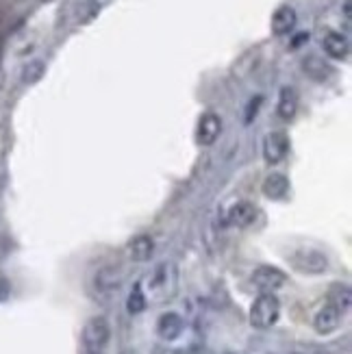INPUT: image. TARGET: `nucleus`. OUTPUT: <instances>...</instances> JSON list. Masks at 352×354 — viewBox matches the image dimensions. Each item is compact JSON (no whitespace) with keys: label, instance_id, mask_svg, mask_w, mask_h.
<instances>
[{"label":"nucleus","instance_id":"nucleus-9","mask_svg":"<svg viewBox=\"0 0 352 354\" xmlns=\"http://www.w3.org/2000/svg\"><path fill=\"white\" fill-rule=\"evenodd\" d=\"M94 283L100 294H111V291H118L122 283H124V270L120 266H106L96 272Z\"/></svg>","mask_w":352,"mask_h":354},{"label":"nucleus","instance_id":"nucleus-19","mask_svg":"<svg viewBox=\"0 0 352 354\" xmlns=\"http://www.w3.org/2000/svg\"><path fill=\"white\" fill-rule=\"evenodd\" d=\"M146 306H148L146 294H144L142 285L137 283V285H133V291L129 294V300H127V309H129V313H131V315H137V313H142V311L146 309Z\"/></svg>","mask_w":352,"mask_h":354},{"label":"nucleus","instance_id":"nucleus-15","mask_svg":"<svg viewBox=\"0 0 352 354\" xmlns=\"http://www.w3.org/2000/svg\"><path fill=\"white\" fill-rule=\"evenodd\" d=\"M298 111V91L294 87H289L285 85L281 89V94H279V104H277V113L281 120L289 122V120H294Z\"/></svg>","mask_w":352,"mask_h":354},{"label":"nucleus","instance_id":"nucleus-14","mask_svg":"<svg viewBox=\"0 0 352 354\" xmlns=\"http://www.w3.org/2000/svg\"><path fill=\"white\" fill-rule=\"evenodd\" d=\"M129 257L135 263H146L155 254V239L150 235H137L129 241Z\"/></svg>","mask_w":352,"mask_h":354},{"label":"nucleus","instance_id":"nucleus-8","mask_svg":"<svg viewBox=\"0 0 352 354\" xmlns=\"http://www.w3.org/2000/svg\"><path fill=\"white\" fill-rule=\"evenodd\" d=\"M342 311L337 309V306H333V304H324L322 309H319L313 317V328L317 335H331L340 328L342 324Z\"/></svg>","mask_w":352,"mask_h":354},{"label":"nucleus","instance_id":"nucleus-20","mask_svg":"<svg viewBox=\"0 0 352 354\" xmlns=\"http://www.w3.org/2000/svg\"><path fill=\"white\" fill-rule=\"evenodd\" d=\"M44 70H46V68H44L41 61H30V64L24 66V70H22V83H26V85L37 83V81L41 79Z\"/></svg>","mask_w":352,"mask_h":354},{"label":"nucleus","instance_id":"nucleus-5","mask_svg":"<svg viewBox=\"0 0 352 354\" xmlns=\"http://www.w3.org/2000/svg\"><path fill=\"white\" fill-rule=\"evenodd\" d=\"M285 281H287L285 272L272 266H259L252 272V283L261 294H274V291H279L285 285Z\"/></svg>","mask_w":352,"mask_h":354},{"label":"nucleus","instance_id":"nucleus-6","mask_svg":"<svg viewBox=\"0 0 352 354\" xmlns=\"http://www.w3.org/2000/svg\"><path fill=\"white\" fill-rule=\"evenodd\" d=\"M289 155V137L283 131L268 133L263 140V159L268 165H279Z\"/></svg>","mask_w":352,"mask_h":354},{"label":"nucleus","instance_id":"nucleus-23","mask_svg":"<svg viewBox=\"0 0 352 354\" xmlns=\"http://www.w3.org/2000/svg\"><path fill=\"white\" fill-rule=\"evenodd\" d=\"M122 354H140V352H137V350H133V348H129V350H124V352H122Z\"/></svg>","mask_w":352,"mask_h":354},{"label":"nucleus","instance_id":"nucleus-16","mask_svg":"<svg viewBox=\"0 0 352 354\" xmlns=\"http://www.w3.org/2000/svg\"><path fill=\"white\" fill-rule=\"evenodd\" d=\"M261 189H263V196L270 200H283L289 194V180L285 174L272 172L270 176H266Z\"/></svg>","mask_w":352,"mask_h":354},{"label":"nucleus","instance_id":"nucleus-2","mask_svg":"<svg viewBox=\"0 0 352 354\" xmlns=\"http://www.w3.org/2000/svg\"><path fill=\"white\" fill-rule=\"evenodd\" d=\"M281 317V302L274 294H261L250 306V324L259 330L272 328Z\"/></svg>","mask_w":352,"mask_h":354},{"label":"nucleus","instance_id":"nucleus-13","mask_svg":"<svg viewBox=\"0 0 352 354\" xmlns=\"http://www.w3.org/2000/svg\"><path fill=\"white\" fill-rule=\"evenodd\" d=\"M296 22H298V15H296V9L289 7V5H283L274 11L272 15V33L274 35H289L292 30L296 28Z\"/></svg>","mask_w":352,"mask_h":354},{"label":"nucleus","instance_id":"nucleus-4","mask_svg":"<svg viewBox=\"0 0 352 354\" xmlns=\"http://www.w3.org/2000/svg\"><path fill=\"white\" fill-rule=\"evenodd\" d=\"M111 339V326L106 317H91L83 328V346L89 354H100Z\"/></svg>","mask_w":352,"mask_h":354},{"label":"nucleus","instance_id":"nucleus-10","mask_svg":"<svg viewBox=\"0 0 352 354\" xmlns=\"http://www.w3.org/2000/svg\"><path fill=\"white\" fill-rule=\"evenodd\" d=\"M254 220H257V209L254 205L246 203V200H239L226 213V224L235 228H248L254 224Z\"/></svg>","mask_w":352,"mask_h":354},{"label":"nucleus","instance_id":"nucleus-7","mask_svg":"<svg viewBox=\"0 0 352 354\" xmlns=\"http://www.w3.org/2000/svg\"><path fill=\"white\" fill-rule=\"evenodd\" d=\"M222 133V120L218 113L207 111L198 120V129H196V140L201 146H213L218 142V137Z\"/></svg>","mask_w":352,"mask_h":354},{"label":"nucleus","instance_id":"nucleus-3","mask_svg":"<svg viewBox=\"0 0 352 354\" xmlns=\"http://www.w3.org/2000/svg\"><path fill=\"white\" fill-rule=\"evenodd\" d=\"M289 263H292L298 272L302 274H324L328 270V257L311 248V245H302V248H296L292 254H289Z\"/></svg>","mask_w":352,"mask_h":354},{"label":"nucleus","instance_id":"nucleus-18","mask_svg":"<svg viewBox=\"0 0 352 354\" xmlns=\"http://www.w3.org/2000/svg\"><path fill=\"white\" fill-rule=\"evenodd\" d=\"M350 302H352V294H350V287L348 285H335L328 294V304L337 306L342 313H346L350 309Z\"/></svg>","mask_w":352,"mask_h":354},{"label":"nucleus","instance_id":"nucleus-22","mask_svg":"<svg viewBox=\"0 0 352 354\" xmlns=\"http://www.w3.org/2000/svg\"><path fill=\"white\" fill-rule=\"evenodd\" d=\"M304 39H307V41H309V33H302V35H298V37L294 39V48H298V46H300V44H304Z\"/></svg>","mask_w":352,"mask_h":354},{"label":"nucleus","instance_id":"nucleus-1","mask_svg":"<svg viewBox=\"0 0 352 354\" xmlns=\"http://www.w3.org/2000/svg\"><path fill=\"white\" fill-rule=\"evenodd\" d=\"M176 289H178V270L174 263L165 261V263L157 266L155 272L148 276V291H144V294L146 300L150 298V302L163 304L176 296Z\"/></svg>","mask_w":352,"mask_h":354},{"label":"nucleus","instance_id":"nucleus-17","mask_svg":"<svg viewBox=\"0 0 352 354\" xmlns=\"http://www.w3.org/2000/svg\"><path fill=\"white\" fill-rule=\"evenodd\" d=\"M302 70L307 72V76H311V79L317 81V83L328 81L331 76L335 74V70L326 64V61L315 57V55H311V57H307V59L302 61Z\"/></svg>","mask_w":352,"mask_h":354},{"label":"nucleus","instance_id":"nucleus-12","mask_svg":"<svg viewBox=\"0 0 352 354\" xmlns=\"http://www.w3.org/2000/svg\"><path fill=\"white\" fill-rule=\"evenodd\" d=\"M322 48L331 59L344 61L350 55V39L346 35L337 33V30H326L322 35Z\"/></svg>","mask_w":352,"mask_h":354},{"label":"nucleus","instance_id":"nucleus-11","mask_svg":"<svg viewBox=\"0 0 352 354\" xmlns=\"http://www.w3.org/2000/svg\"><path fill=\"white\" fill-rule=\"evenodd\" d=\"M183 330H185V322H183V317L174 311H167L159 317L157 322V335L161 337L163 342H174L178 339V337L183 335Z\"/></svg>","mask_w":352,"mask_h":354},{"label":"nucleus","instance_id":"nucleus-21","mask_svg":"<svg viewBox=\"0 0 352 354\" xmlns=\"http://www.w3.org/2000/svg\"><path fill=\"white\" fill-rule=\"evenodd\" d=\"M263 104V96H254L250 102H248V106H246V118H243V122L246 124H250V122L257 118V113H259V106Z\"/></svg>","mask_w":352,"mask_h":354}]
</instances>
